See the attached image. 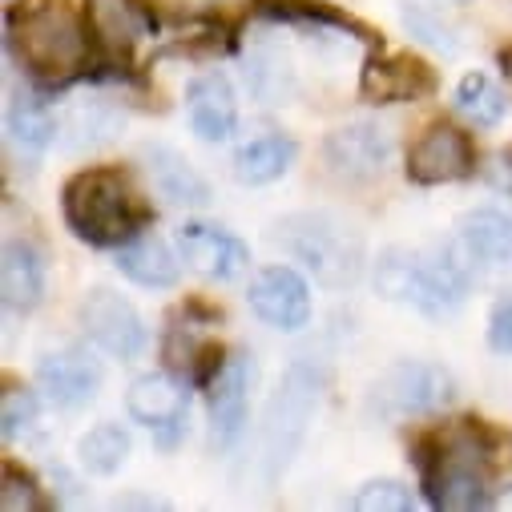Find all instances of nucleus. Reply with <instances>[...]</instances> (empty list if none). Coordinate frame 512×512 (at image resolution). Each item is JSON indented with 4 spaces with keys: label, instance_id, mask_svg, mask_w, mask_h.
Instances as JSON below:
<instances>
[{
    "label": "nucleus",
    "instance_id": "21",
    "mask_svg": "<svg viewBox=\"0 0 512 512\" xmlns=\"http://www.w3.org/2000/svg\"><path fill=\"white\" fill-rule=\"evenodd\" d=\"M5 134L17 154L41 158L57 142V113L33 93H13L5 109Z\"/></svg>",
    "mask_w": 512,
    "mask_h": 512
},
{
    "label": "nucleus",
    "instance_id": "28",
    "mask_svg": "<svg viewBox=\"0 0 512 512\" xmlns=\"http://www.w3.org/2000/svg\"><path fill=\"white\" fill-rule=\"evenodd\" d=\"M77 456L89 472L113 476L125 460H130V436H125L117 424H97L77 440Z\"/></svg>",
    "mask_w": 512,
    "mask_h": 512
},
{
    "label": "nucleus",
    "instance_id": "25",
    "mask_svg": "<svg viewBox=\"0 0 512 512\" xmlns=\"http://www.w3.org/2000/svg\"><path fill=\"white\" fill-rule=\"evenodd\" d=\"M121 125H125L121 105H113L109 97H81L65 117V142L69 150H97L121 134Z\"/></svg>",
    "mask_w": 512,
    "mask_h": 512
},
{
    "label": "nucleus",
    "instance_id": "12",
    "mask_svg": "<svg viewBox=\"0 0 512 512\" xmlns=\"http://www.w3.org/2000/svg\"><path fill=\"white\" fill-rule=\"evenodd\" d=\"M174 246H178L186 267H194L198 275H206L214 283H234L250 267V246L238 234H230L222 226H210V222H186V226H178Z\"/></svg>",
    "mask_w": 512,
    "mask_h": 512
},
{
    "label": "nucleus",
    "instance_id": "19",
    "mask_svg": "<svg viewBox=\"0 0 512 512\" xmlns=\"http://www.w3.org/2000/svg\"><path fill=\"white\" fill-rule=\"evenodd\" d=\"M0 291L13 315H29L45 299V254L29 238H9L0 254Z\"/></svg>",
    "mask_w": 512,
    "mask_h": 512
},
{
    "label": "nucleus",
    "instance_id": "16",
    "mask_svg": "<svg viewBox=\"0 0 512 512\" xmlns=\"http://www.w3.org/2000/svg\"><path fill=\"white\" fill-rule=\"evenodd\" d=\"M186 388L166 375V371H150V375H138L130 383V392H125V412H130L138 424L154 428V432H182L186 424Z\"/></svg>",
    "mask_w": 512,
    "mask_h": 512
},
{
    "label": "nucleus",
    "instance_id": "10",
    "mask_svg": "<svg viewBox=\"0 0 512 512\" xmlns=\"http://www.w3.org/2000/svg\"><path fill=\"white\" fill-rule=\"evenodd\" d=\"M392 158V134L375 121H351L327 134L323 142V162L335 178L343 182H371L383 174Z\"/></svg>",
    "mask_w": 512,
    "mask_h": 512
},
{
    "label": "nucleus",
    "instance_id": "15",
    "mask_svg": "<svg viewBox=\"0 0 512 512\" xmlns=\"http://www.w3.org/2000/svg\"><path fill=\"white\" fill-rule=\"evenodd\" d=\"M37 383L57 408H85L101 388V367L89 359V351L65 347L37 363Z\"/></svg>",
    "mask_w": 512,
    "mask_h": 512
},
{
    "label": "nucleus",
    "instance_id": "11",
    "mask_svg": "<svg viewBox=\"0 0 512 512\" xmlns=\"http://www.w3.org/2000/svg\"><path fill=\"white\" fill-rule=\"evenodd\" d=\"M250 311L275 331H303L311 323V287L295 267H263L246 291Z\"/></svg>",
    "mask_w": 512,
    "mask_h": 512
},
{
    "label": "nucleus",
    "instance_id": "35",
    "mask_svg": "<svg viewBox=\"0 0 512 512\" xmlns=\"http://www.w3.org/2000/svg\"><path fill=\"white\" fill-rule=\"evenodd\" d=\"M113 508H170L166 500H146V496H121L113 500Z\"/></svg>",
    "mask_w": 512,
    "mask_h": 512
},
{
    "label": "nucleus",
    "instance_id": "5",
    "mask_svg": "<svg viewBox=\"0 0 512 512\" xmlns=\"http://www.w3.org/2000/svg\"><path fill=\"white\" fill-rule=\"evenodd\" d=\"M275 246H283L287 259H295L315 283L343 291L363 271V238L359 230L331 214V210H299L275 222Z\"/></svg>",
    "mask_w": 512,
    "mask_h": 512
},
{
    "label": "nucleus",
    "instance_id": "3",
    "mask_svg": "<svg viewBox=\"0 0 512 512\" xmlns=\"http://www.w3.org/2000/svg\"><path fill=\"white\" fill-rule=\"evenodd\" d=\"M9 53L41 81H69L93 57L89 21L69 0H21L9 13Z\"/></svg>",
    "mask_w": 512,
    "mask_h": 512
},
{
    "label": "nucleus",
    "instance_id": "18",
    "mask_svg": "<svg viewBox=\"0 0 512 512\" xmlns=\"http://www.w3.org/2000/svg\"><path fill=\"white\" fill-rule=\"evenodd\" d=\"M142 162H146V174H150L154 190H158L170 206H182V210H202V206H210V198H214V194H210V182L194 170V162H190L182 150L154 142V146H142Z\"/></svg>",
    "mask_w": 512,
    "mask_h": 512
},
{
    "label": "nucleus",
    "instance_id": "1",
    "mask_svg": "<svg viewBox=\"0 0 512 512\" xmlns=\"http://www.w3.org/2000/svg\"><path fill=\"white\" fill-rule=\"evenodd\" d=\"M420 488L432 508L476 512L492 508L496 432L484 420H460L448 432H432L416 444Z\"/></svg>",
    "mask_w": 512,
    "mask_h": 512
},
{
    "label": "nucleus",
    "instance_id": "13",
    "mask_svg": "<svg viewBox=\"0 0 512 512\" xmlns=\"http://www.w3.org/2000/svg\"><path fill=\"white\" fill-rule=\"evenodd\" d=\"M436 89V73L424 57L416 53H371L363 61L359 93L375 105H400V101H420Z\"/></svg>",
    "mask_w": 512,
    "mask_h": 512
},
{
    "label": "nucleus",
    "instance_id": "31",
    "mask_svg": "<svg viewBox=\"0 0 512 512\" xmlns=\"http://www.w3.org/2000/svg\"><path fill=\"white\" fill-rule=\"evenodd\" d=\"M404 25L412 29V37H420V41L444 49V53H456V49H460L456 33H452V29L444 25V17H440L436 9H428V5H408V9H404Z\"/></svg>",
    "mask_w": 512,
    "mask_h": 512
},
{
    "label": "nucleus",
    "instance_id": "9",
    "mask_svg": "<svg viewBox=\"0 0 512 512\" xmlns=\"http://www.w3.org/2000/svg\"><path fill=\"white\" fill-rule=\"evenodd\" d=\"M81 323H85V335L113 359H138L146 351V323L138 307L109 287L89 291V299L81 303Z\"/></svg>",
    "mask_w": 512,
    "mask_h": 512
},
{
    "label": "nucleus",
    "instance_id": "23",
    "mask_svg": "<svg viewBox=\"0 0 512 512\" xmlns=\"http://www.w3.org/2000/svg\"><path fill=\"white\" fill-rule=\"evenodd\" d=\"M242 81L254 101L263 105H283L295 93V69L291 57L275 41H254L246 61H242Z\"/></svg>",
    "mask_w": 512,
    "mask_h": 512
},
{
    "label": "nucleus",
    "instance_id": "34",
    "mask_svg": "<svg viewBox=\"0 0 512 512\" xmlns=\"http://www.w3.org/2000/svg\"><path fill=\"white\" fill-rule=\"evenodd\" d=\"M488 343L500 355H512V295H504L488 315Z\"/></svg>",
    "mask_w": 512,
    "mask_h": 512
},
{
    "label": "nucleus",
    "instance_id": "22",
    "mask_svg": "<svg viewBox=\"0 0 512 512\" xmlns=\"http://www.w3.org/2000/svg\"><path fill=\"white\" fill-rule=\"evenodd\" d=\"M178 259L182 254H174L158 234H146V230L125 246H117V271L125 279H134L138 287H174L182 271Z\"/></svg>",
    "mask_w": 512,
    "mask_h": 512
},
{
    "label": "nucleus",
    "instance_id": "17",
    "mask_svg": "<svg viewBox=\"0 0 512 512\" xmlns=\"http://www.w3.org/2000/svg\"><path fill=\"white\" fill-rule=\"evenodd\" d=\"M186 117H190V130L198 134V142L222 146L238 125V101H234L230 81L222 73L194 77L186 89Z\"/></svg>",
    "mask_w": 512,
    "mask_h": 512
},
{
    "label": "nucleus",
    "instance_id": "4",
    "mask_svg": "<svg viewBox=\"0 0 512 512\" xmlns=\"http://www.w3.org/2000/svg\"><path fill=\"white\" fill-rule=\"evenodd\" d=\"M61 210L69 230L89 246H125L150 226V206L125 170L93 166L65 182Z\"/></svg>",
    "mask_w": 512,
    "mask_h": 512
},
{
    "label": "nucleus",
    "instance_id": "2",
    "mask_svg": "<svg viewBox=\"0 0 512 512\" xmlns=\"http://www.w3.org/2000/svg\"><path fill=\"white\" fill-rule=\"evenodd\" d=\"M476 271L480 263L464 250L460 238H452L440 250L388 246L375 259V291L392 303H408L424 315H444L464 303Z\"/></svg>",
    "mask_w": 512,
    "mask_h": 512
},
{
    "label": "nucleus",
    "instance_id": "6",
    "mask_svg": "<svg viewBox=\"0 0 512 512\" xmlns=\"http://www.w3.org/2000/svg\"><path fill=\"white\" fill-rule=\"evenodd\" d=\"M319 396H323V375L311 363H291L283 371L279 388L267 404V416H263V432H259V476L267 488L279 484V476L299 456L307 428L319 412Z\"/></svg>",
    "mask_w": 512,
    "mask_h": 512
},
{
    "label": "nucleus",
    "instance_id": "24",
    "mask_svg": "<svg viewBox=\"0 0 512 512\" xmlns=\"http://www.w3.org/2000/svg\"><path fill=\"white\" fill-rule=\"evenodd\" d=\"M456 238L464 242V250L480 267H508L512 263V218L484 206V210H468L460 218Z\"/></svg>",
    "mask_w": 512,
    "mask_h": 512
},
{
    "label": "nucleus",
    "instance_id": "7",
    "mask_svg": "<svg viewBox=\"0 0 512 512\" xmlns=\"http://www.w3.org/2000/svg\"><path fill=\"white\" fill-rule=\"evenodd\" d=\"M452 400H456L452 371H444L440 363H428V359H404V363L388 367L371 388V404L383 416H400V420L444 412Z\"/></svg>",
    "mask_w": 512,
    "mask_h": 512
},
{
    "label": "nucleus",
    "instance_id": "32",
    "mask_svg": "<svg viewBox=\"0 0 512 512\" xmlns=\"http://www.w3.org/2000/svg\"><path fill=\"white\" fill-rule=\"evenodd\" d=\"M37 420V400L25 388H9L5 392V408H0V424H5V440H17L21 432H29Z\"/></svg>",
    "mask_w": 512,
    "mask_h": 512
},
{
    "label": "nucleus",
    "instance_id": "26",
    "mask_svg": "<svg viewBox=\"0 0 512 512\" xmlns=\"http://www.w3.org/2000/svg\"><path fill=\"white\" fill-rule=\"evenodd\" d=\"M295 162V142L283 134H263L234 154V178L242 186H271L279 182Z\"/></svg>",
    "mask_w": 512,
    "mask_h": 512
},
{
    "label": "nucleus",
    "instance_id": "14",
    "mask_svg": "<svg viewBox=\"0 0 512 512\" xmlns=\"http://www.w3.org/2000/svg\"><path fill=\"white\" fill-rule=\"evenodd\" d=\"M250 379L254 367L242 351L226 355V363L218 367V375L206 383V400H210V432L218 448H230L242 428H246V396H250Z\"/></svg>",
    "mask_w": 512,
    "mask_h": 512
},
{
    "label": "nucleus",
    "instance_id": "30",
    "mask_svg": "<svg viewBox=\"0 0 512 512\" xmlns=\"http://www.w3.org/2000/svg\"><path fill=\"white\" fill-rule=\"evenodd\" d=\"M0 508H5V512H45V508H53V500L41 492V484H37L29 472H21L17 464H5Z\"/></svg>",
    "mask_w": 512,
    "mask_h": 512
},
{
    "label": "nucleus",
    "instance_id": "33",
    "mask_svg": "<svg viewBox=\"0 0 512 512\" xmlns=\"http://www.w3.org/2000/svg\"><path fill=\"white\" fill-rule=\"evenodd\" d=\"M142 5H150L166 17H214L230 5H242V0H142Z\"/></svg>",
    "mask_w": 512,
    "mask_h": 512
},
{
    "label": "nucleus",
    "instance_id": "27",
    "mask_svg": "<svg viewBox=\"0 0 512 512\" xmlns=\"http://www.w3.org/2000/svg\"><path fill=\"white\" fill-rule=\"evenodd\" d=\"M456 109L476 125H496L508 113V93L488 73H468L456 85Z\"/></svg>",
    "mask_w": 512,
    "mask_h": 512
},
{
    "label": "nucleus",
    "instance_id": "20",
    "mask_svg": "<svg viewBox=\"0 0 512 512\" xmlns=\"http://www.w3.org/2000/svg\"><path fill=\"white\" fill-rule=\"evenodd\" d=\"M85 21H89L93 49L105 57H117V61L130 57V49L142 37V17H138L134 0H89Z\"/></svg>",
    "mask_w": 512,
    "mask_h": 512
},
{
    "label": "nucleus",
    "instance_id": "29",
    "mask_svg": "<svg viewBox=\"0 0 512 512\" xmlns=\"http://www.w3.org/2000/svg\"><path fill=\"white\" fill-rule=\"evenodd\" d=\"M351 508L355 512H412L416 508V496L400 480H367L351 496Z\"/></svg>",
    "mask_w": 512,
    "mask_h": 512
},
{
    "label": "nucleus",
    "instance_id": "8",
    "mask_svg": "<svg viewBox=\"0 0 512 512\" xmlns=\"http://www.w3.org/2000/svg\"><path fill=\"white\" fill-rule=\"evenodd\" d=\"M476 170V150L472 138L452 121H432L428 130L412 142L408 150V178L416 186H444L460 182Z\"/></svg>",
    "mask_w": 512,
    "mask_h": 512
}]
</instances>
